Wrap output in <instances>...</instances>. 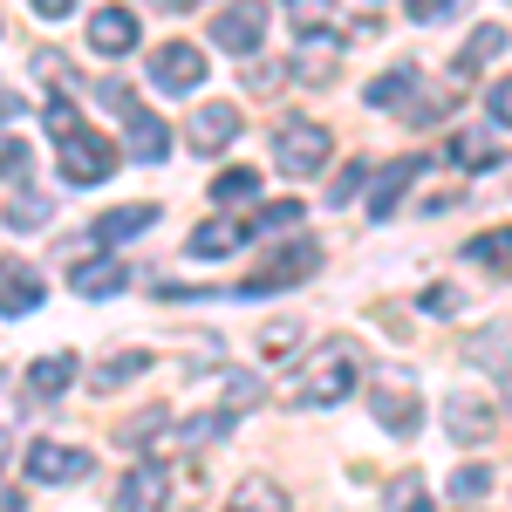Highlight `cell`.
I'll list each match as a JSON object with an SVG mask.
<instances>
[{
    "label": "cell",
    "mask_w": 512,
    "mask_h": 512,
    "mask_svg": "<svg viewBox=\"0 0 512 512\" xmlns=\"http://www.w3.org/2000/svg\"><path fill=\"white\" fill-rule=\"evenodd\" d=\"M260 35H267V7H260V0H239V7H226V14L212 21V41H219L226 55H253Z\"/></svg>",
    "instance_id": "obj_10"
},
{
    "label": "cell",
    "mask_w": 512,
    "mask_h": 512,
    "mask_svg": "<svg viewBox=\"0 0 512 512\" xmlns=\"http://www.w3.org/2000/svg\"><path fill=\"white\" fill-rule=\"evenodd\" d=\"M260 226H301V198H280V205H267V212H260Z\"/></svg>",
    "instance_id": "obj_37"
},
{
    "label": "cell",
    "mask_w": 512,
    "mask_h": 512,
    "mask_svg": "<svg viewBox=\"0 0 512 512\" xmlns=\"http://www.w3.org/2000/svg\"><path fill=\"white\" fill-rule=\"evenodd\" d=\"M328 14H335V0H287V21L294 28H321Z\"/></svg>",
    "instance_id": "obj_35"
},
{
    "label": "cell",
    "mask_w": 512,
    "mask_h": 512,
    "mask_svg": "<svg viewBox=\"0 0 512 512\" xmlns=\"http://www.w3.org/2000/svg\"><path fill=\"white\" fill-rule=\"evenodd\" d=\"M233 137H239V110L233 103H198L192 110V151L212 158V151H226Z\"/></svg>",
    "instance_id": "obj_14"
},
{
    "label": "cell",
    "mask_w": 512,
    "mask_h": 512,
    "mask_svg": "<svg viewBox=\"0 0 512 512\" xmlns=\"http://www.w3.org/2000/svg\"><path fill=\"white\" fill-rule=\"evenodd\" d=\"M89 48L96 55H130L137 48V14L130 7H96L89 14Z\"/></svg>",
    "instance_id": "obj_12"
},
{
    "label": "cell",
    "mask_w": 512,
    "mask_h": 512,
    "mask_svg": "<svg viewBox=\"0 0 512 512\" xmlns=\"http://www.w3.org/2000/svg\"><path fill=\"white\" fill-rule=\"evenodd\" d=\"M328 130L321 123H308V117H287L280 123V137H274V164L287 171V178H315L321 164H328Z\"/></svg>",
    "instance_id": "obj_3"
},
{
    "label": "cell",
    "mask_w": 512,
    "mask_h": 512,
    "mask_svg": "<svg viewBox=\"0 0 512 512\" xmlns=\"http://www.w3.org/2000/svg\"><path fill=\"white\" fill-rule=\"evenodd\" d=\"M417 178H424V158H417V151H410V158H396V164H383V171H376V185H369V212H376V219H390Z\"/></svg>",
    "instance_id": "obj_11"
},
{
    "label": "cell",
    "mask_w": 512,
    "mask_h": 512,
    "mask_svg": "<svg viewBox=\"0 0 512 512\" xmlns=\"http://www.w3.org/2000/svg\"><path fill=\"white\" fill-rule=\"evenodd\" d=\"M48 219H55V198H14L7 205V226H21V233L28 226H48Z\"/></svg>",
    "instance_id": "obj_30"
},
{
    "label": "cell",
    "mask_w": 512,
    "mask_h": 512,
    "mask_svg": "<svg viewBox=\"0 0 512 512\" xmlns=\"http://www.w3.org/2000/svg\"><path fill=\"white\" fill-rule=\"evenodd\" d=\"M28 164H35V151H28L21 137H0V178H21Z\"/></svg>",
    "instance_id": "obj_36"
},
{
    "label": "cell",
    "mask_w": 512,
    "mask_h": 512,
    "mask_svg": "<svg viewBox=\"0 0 512 512\" xmlns=\"http://www.w3.org/2000/svg\"><path fill=\"white\" fill-rule=\"evenodd\" d=\"M0 383H7V369H0Z\"/></svg>",
    "instance_id": "obj_47"
},
{
    "label": "cell",
    "mask_w": 512,
    "mask_h": 512,
    "mask_svg": "<svg viewBox=\"0 0 512 512\" xmlns=\"http://www.w3.org/2000/svg\"><path fill=\"white\" fill-rule=\"evenodd\" d=\"M321 267V246H308V239H294V246H280V260H267L260 274H246L233 287V294H246V301H260V294H280V287H294V280H308Z\"/></svg>",
    "instance_id": "obj_4"
},
{
    "label": "cell",
    "mask_w": 512,
    "mask_h": 512,
    "mask_svg": "<svg viewBox=\"0 0 512 512\" xmlns=\"http://www.w3.org/2000/svg\"><path fill=\"white\" fill-rule=\"evenodd\" d=\"M123 267L117 260H89V267H76V294L82 301H110V294H123Z\"/></svg>",
    "instance_id": "obj_21"
},
{
    "label": "cell",
    "mask_w": 512,
    "mask_h": 512,
    "mask_svg": "<svg viewBox=\"0 0 512 512\" xmlns=\"http://www.w3.org/2000/svg\"><path fill=\"white\" fill-rule=\"evenodd\" d=\"M69 383H76V355L55 349V355H41V362H35V376H28V396H35V403H55V396L69 390Z\"/></svg>",
    "instance_id": "obj_17"
},
{
    "label": "cell",
    "mask_w": 512,
    "mask_h": 512,
    "mask_svg": "<svg viewBox=\"0 0 512 512\" xmlns=\"http://www.w3.org/2000/svg\"><path fill=\"white\" fill-rule=\"evenodd\" d=\"M164 424H171V410H137L130 424H117V444H130V451H137V444L164 437Z\"/></svg>",
    "instance_id": "obj_27"
},
{
    "label": "cell",
    "mask_w": 512,
    "mask_h": 512,
    "mask_svg": "<svg viewBox=\"0 0 512 512\" xmlns=\"http://www.w3.org/2000/svg\"><path fill=\"white\" fill-rule=\"evenodd\" d=\"M117 164H123V151H110V144H103L96 130H82V123L62 130V144H55V171H62L69 185H103Z\"/></svg>",
    "instance_id": "obj_2"
},
{
    "label": "cell",
    "mask_w": 512,
    "mask_h": 512,
    "mask_svg": "<svg viewBox=\"0 0 512 512\" xmlns=\"http://www.w3.org/2000/svg\"><path fill=\"white\" fill-rule=\"evenodd\" d=\"M383 506L390 512H437V499H431V485H424L417 472H396L390 492H383Z\"/></svg>",
    "instance_id": "obj_23"
},
{
    "label": "cell",
    "mask_w": 512,
    "mask_h": 512,
    "mask_svg": "<svg viewBox=\"0 0 512 512\" xmlns=\"http://www.w3.org/2000/svg\"><path fill=\"white\" fill-rule=\"evenodd\" d=\"M410 82H417V69H390L383 82H369L362 96H369L376 110H403V96H410Z\"/></svg>",
    "instance_id": "obj_26"
},
{
    "label": "cell",
    "mask_w": 512,
    "mask_h": 512,
    "mask_svg": "<svg viewBox=\"0 0 512 512\" xmlns=\"http://www.w3.org/2000/svg\"><path fill=\"white\" fill-rule=\"evenodd\" d=\"M205 48H192V41H164L158 55H151V82L158 89H171V96H192L198 82H205Z\"/></svg>",
    "instance_id": "obj_6"
},
{
    "label": "cell",
    "mask_w": 512,
    "mask_h": 512,
    "mask_svg": "<svg viewBox=\"0 0 512 512\" xmlns=\"http://www.w3.org/2000/svg\"><path fill=\"white\" fill-rule=\"evenodd\" d=\"M465 362L492 369V376H506V321H499L492 335H472V342H465Z\"/></svg>",
    "instance_id": "obj_25"
},
{
    "label": "cell",
    "mask_w": 512,
    "mask_h": 512,
    "mask_svg": "<svg viewBox=\"0 0 512 512\" xmlns=\"http://www.w3.org/2000/svg\"><path fill=\"white\" fill-rule=\"evenodd\" d=\"M355 376H362V349H355L349 335H335L321 355L301 362V376L280 383V403H287V410H315V403L328 410V403H342V396L355 390Z\"/></svg>",
    "instance_id": "obj_1"
},
{
    "label": "cell",
    "mask_w": 512,
    "mask_h": 512,
    "mask_svg": "<svg viewBox=\"0 0 512 512\" xmlns=\"http://www.w3.org/2000/svg\"><path fill=\"white\" fill-rule=\"evenodd\" d=\"M274 82H280L274 62H267V69H246V89H274Z\"/></svg>",
    "instance_id": "obj_42"
},
{
    "label": "cell",
    "mask_w": 512,
    "mask_h": 512,
    "mask_svg": "<svg viewBox=\"0 0 512 512\" xmlns=\"http://www.w3.org/2000/svg\"><path fill=\"white\" fill-rule=\"evenodd\" d=\"M0 512H21V492L14 485H0Z\"/></svg>",
    "instance_id": "obj_44"
},
{
    "label": "cell",
    "mask_w": 512,
    "mask_h": 512,
    "mask_svg": "<svg viewBox=\"0 0 512 512\" xmlns=\"http://www.w3.org/2000/svg\"><path fill=\"white\" fill-rule=\"evenodd\" d=\"M0 451H7V431H0Z\"/></svg>",
    "instance_id": "obj_46"
},
{
    "label": "cell",
    "mask_w": 512,
    "mask_h": 512,
    "mask_svg": "<svg viewBox=\"0 0 512 512\" xmlns=\"http://www.w3.org/2000/svg\"><path fill=\"white\" fill-rule=\"evenodd\" d=\"M164 499H171V478H164L158 458H144V465L123 472V485H117L110 506H117V512H164Z\"/></svg>",
    "instance_id": "obj_8"
},
{
    "label": "cell",
    "mask_w": 512,
    "mask_h": 512,
    "mask_svg": "<svg viewBox=\"0 0 512 512\" xmlns=\"http://www.w3.org/2000/svg\"><path fill=\"white\" fill-rule=\"evenodd\" d=\"M28 7H35V14H48V21H62V14H69L76 0H28Z\"/></svg>",
    "instance_id": "obj_43"
},
{
    "label": "cell",
    "mask_w": 512,
    "mask_h": 512,
    "mask_svg": "<svg viewBox=\"0 0 512 512\" xmlns=\"http://www.w3.org/2000/svg\"><path fill=\"white\" fill-rule=\"evenodd\" d=\"M444 158L465 164V171H478V164H499L506 151H499V137H478V130H458L451 144H444Z\"/></svg>",
    "instance_id": "obj_22"
},
{
    "label": "cell",
    "mask_w": 512,
    "mask_h": 512,
    "mask_svg": "<svg viewBox=\"0 0 512 512\" xmlns=\"http://www.w3.org/2000/svg\"><path fill=\"white\" fill-rule=\"evenodd\" d=\"M246 233L253 226H239V219H205L192 233V260H226L233 246H246Z\"/></svg>",
    "instance_id": "obj_18"
},
{
    "label": "cell",
    "mask_w": 512,
    "mask_h": 512,
    "mask_svg": "<svg viewBox=\"0 0 512 512\" xmlns=\"http://www.w3.org/2000/svg\"><path fill=\"white\" fill-rule=\"evenodd\" d=\"M123 123H130V144H123V158H130V164H164V158H171V130H164L144 103H137Z\"/></svg>",
    "instance_id": "obj_13"
},
{
    "label": "cell",
    "mask_w": 512,
    "mask_h": 512,
    "mask_svg": "<svg viewBox=\"0 0 512 512\" xmlns=\"http://www.w3.org/2000/svg\"><path fill=\"white\" fill-rule=\"evenodd\" d=\"M369 410L383 417V431H390V437H410V431H417V417H424V403H417V383H410L403 369H383V376H376V390H369Z\"/></svg>",
    "instance_id": "obj_5"
},
{
    "label": "cell",
    "mask_w": 512,
    "mask_h": 512,
    "mask_svg": "<svg viewBox=\"0 0 512 512\" xmlns=\"http://www.w3.org/2000/svg\"><path fill=\"white\" fill-rule=\"evenodd\" d=\"M506 226H492V233H478L472 239V246H465V253H472V260H478V267H492V274H506Z\"/></svg>",
    "instance_id": "obj_29"
},
{
    "label": "cell",
    "mask_w": 512,
    "mask_h": 512,
    "mask_svg": "<svg viewBox=\"0 0 512 512\" xmlns=\"http://www.w3.org/2000/svg\"><path fill=\"white\" fill-rule=\"evenodd\" d=\"M48 130H55V137H62V130H76V103H69V96H55V103H48Z\"/></svg>",
    "instance_id": "obj_40"
},
{
    "label": "cell",
    "mask_w": 512,
    "mask_h": 512,
    "mask_svg": "<svg viewBox=\"0 0 512 512\" xmlns=\"http://www.w3.org/2000/svg\"><path fill=\"white\" fill-rule=\"evenodd\" d=\"M253 192H260V178H253V171H226V178L212 185V198H219V205H246Z\"/></svg>",
    "instance_id": "obj_31"
},
{
    "label": "cell",
    "mask_w": 512,
    "mask_h": 512,
    "mask_svg": "<svg viewBox=\"0 0 512 512\" xmlns=\"http://www.w3.org/2000/svg\"><path fill=\"white\" fill-rule=\"evenodd\" d=\"M82 472H89V451H76V444H48V437L28 444V478L35 485H76Z\"/></svg>",
    "instance_id": "obj_9"
},
{
    "label": "cell",
    "mask_w": 512,
    "mask_h": 512,
    "mask_svg": "<svg viewBox=\"0 0 512 512\" xmlns=\"http://www.w3.org/2000/svg\"><path fill=\"white\" fill-rule=\"evenodd\" d=\"M226 512H287V492H280L267 472H253V478H239V492L226 499Z\"/></svg>",
    "instance_id": "obj_20"
},
{
    "label": "cell",
    "mask_w": 512,
    "mask_h": 512,
    "mask_svg": "<svg viewBox=\"0 0 512 512\" xmlns=\"http://www.w3.org/2000/svg\"><path fill=\"white\" fill-rule=\"evenodd\" d=\"M294 76H301V82H328V76H335V48H301Z\"/></svg>",
    "instance_id": "obj_33"
},
{
    "label": "cell",
    "mask_w": 512,
    "mask_h": 512,
    "mask_svg": "<svg viewBox=\"0 0 512 512\" xmlns=\"http://www.w3.org/2000/svg\"><path fill=\"white\" fill-rule=\"evenodd\" d=\"M458 308H465V294H458V287H444V280L424 287V315H431V321H451Z\"/></svg>",
    "instance_id": "obj_32"
},
{
    "label": "cell",
    "mask_w": 512,
    "mask_h": 512,
    "mask_svg": "<svg viewBox=\"0 0 512 512\" xmlns=\"http://www.w3.org/2000/svg\"><path fill=\"white\" fill-rule=\"evenodd\" d=\"M151 362H158L151 349H117L110 362H96V376H89V390H96V396H110V390H123V383H137V376H144Z\"/></svg>",
    "instance_id": "obj_16"
},
{
    "label": "cell",
    "mask_w": 512,
    "mask_h": 512,
    "mask_svg": "<svg viewBox=\"0 0 512 512\" xmlns=\"http://www.w3.org/2000/svg\"><path fill=\"white\" fill-rule=\"evenodd\" d=\"M362 178H369V164H362V158H355V164H342V171H335V185H328V205L355 198V192H362Z\"/></svg>",
    "instance_id": "obj_34"
},
{
    "label": "cell",
    "mask_w": 512,
    "mask_h": 512,
    "mask_svg": "<svg viewBox=\"0 0 512 512\" xmlns=\"http://www.w3.org/2000/svg\"><path fill=\"white\" fill-rule=\"evenodd\" d=\"M144 226H158V205H117V212L96 219V239H103V246H123V239L144 233Z\"/></svg>",
    "instance_id": "obj_19"
},
{
    "label": "cell",
    "mask_w": 512,
    "mask_h": 512,
    "mask_svg": "<svg viewBox=\"0 0 512 512\" xmlns=\"http://www.w3.org/2000/svg\"><path fill=\"white\" fill-rule=\"evenodd\" d=\"M151 7H164V14H185V7H198V0H151Z\"/></svg>",
    "instance_id": "obj_45"
},
{
    "label": "cell",
    "mask_w": 512,
    "mask_h": 512,
    "mask_svg": "<svg viewBox=\"0 0 512 512\" xmlns=\"http://www.w3.org/2000/svg\"><path fill=\"white\" fill-rule=\"evenodd\" d=\"M465 0H410V21H444V14H458Z\"/></svg>",
    "instance_id": "obj_38"
},
{
    "label": "cell",
    "mask_w": 512,
    "mask_h": 512,
    "mask_svg": "<svg viewBox=\"0 0 512 512\" xmlns=\"http://www.w3.org/2000/svg\"><path fill=\"white\" fill-rule=\"evenodd\" d=\"M499 55H506V28L492 21V28H478V35L465 41V55H458V76H478V69H485V62H499Z\"/></svg>",
    "instance_id": "obj_24"
},
{
    "label": "cell",
    "mask_w": 512,
    "mask_h": 512,
    "mask_svg": "<svg viewBox=\"0 0 512 512\" xmlns=\"http://www.w3.org/2000/svg\"><path fill=\"white\" fill-rule=\"evenodd\" d=\"M287 342H294V328H267V335H260V349H267V355H280Z\"/></svg>",
    "instance_id": "obj_41"
},
{
    "label": "cell",
    "mask_w": 512,
    "mask_h": 512,
    "mask_svg": "<svg viewBox=\"0 0 512 512\" xmlns=\"http://www.w3.org/2000/svg\"><path fill=\"white\" fill-rule=\"evenodd\" d=\"M485 110H492V130H506V117H512V96H506V82H492V89H485Z\"/></svg>",
    "instance_id": "obj_39"
},
{
    "label": "cell",
    "mask_w": 512,
    "mask_h": 512,
    "mask_svg": "<svg viewBox=\"0 0 512 512\" xmlns=\"http://www.w3.org/2000/svg\"><path fill=\"white\" fill-rule=\"evenodd\" d=\"M485 492H492V465H458V472H451V499L478 506Z\"/></svg>",
    "instance_id": "obj_28"
},
{
    "label": "cell",
    "mask_w": 512,
    "mask_h": 512,
    "mask_svg": "<svg viewBox=\"0 0 512 512\" xmlns=\"http://www.w3.org/2000/svg\"><path fill=\"white\" fill-rule=\"evenodd\" d=\"M492 417H499V410H492L485 396H451V403H444V431L458 437V444H478V437L492 431Z\"/></svg>",
    "instance_id": "obj_15"
},
{
    "label": "cell",
    "mask_w": 512,
    "mask_h": 512,
    "mask_svg": "<svg viewBox=\"0 0 512 512\" xmlns=\"http://www.w3.org/2000/svg\"><path fill=\"white\" fill-rule=\"evenodd\" d=\"M41 301H48V280H41L21 253H7V260H0V315L21 321V315H35Z\"/></svg>",
    "instance_id": "obj_7"
}]
</instances>
